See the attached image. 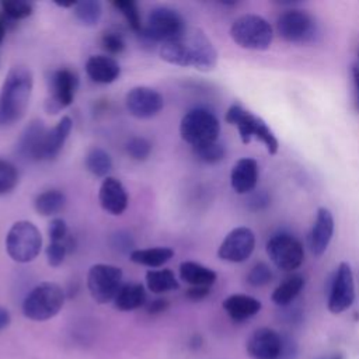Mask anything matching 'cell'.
I'll list each match as a JSON object with an SVG mask.
<instances>
[{
	"mask_svg": "<svg viewBox=\"0 0 359 359\" xmlns=\"http://www.w3.org/2000/svg\"><path fill=\"white\" fill-rule=\"evenodd\" d=\"M160 57L174 66L210 72L217 65V50L199 28H187L181 35L161 43Z\"/></svg>",
	"mask_w": 359,
	"mask_h": 359,
	"instance_id": "6da1fadb",
	"label": "cell"
},
{
	"mask_svg": "<svg viewBox=\"0 0 359 359\" xmlns=\"http://www.w3.org/2000/svg\"><path fill=\"white\" fill-rule=\"evenodd\" d=\"M34 77L28 67L14 66L6 74L0 91V125L20 121L29 104Z\"/></svg>",
	"mask_w": 359,
	"mask_h": 359,
	"instance_id": "7a4b0ae2",
	"label": "cell"
},
{
	"mask_svg": "<svg viewBox=\"0 0 359 359\" xmlns=\"http://www.w3.org/2000/svg\"><path fill=\"white\" fill-rule=\"evenodd\" d=\"M63 303V289L55 282H42L24 297L22 314L31 321H48L62 310Z\"/></svg>",
	"mask_w": 359,
	"mask_h": 359,
	"instance_id": "3957f363",
	"label": "cell"
},
{
	"mask_svg": "<svg viewBox=\"0 0 359 359\" xmlns=\"http://www.w3.org/2000/svg\"><path fill=\"white\" fill-rule=\"evenodd\" d=\"M226 122L237 126L240 139L243 143H250L252 139L259 140L266 147L269 154H275L279 149L278 139L273 132L268 128L264 119L252 115L250 111L244 109L241 105L234 104L226 112Z\"/></svg>",
	"mask_w": 359,
	"mask_h": 359,
	"instance_id": "277c9868",
	"label": "cell"
},
{
	"mask_svg": "<svg viewBox=\"0 0 359 359\" xmlns=\"http://www.w3.org/2000/svg\"><path fill=\"white\" fill-rule=\"evenodd\" d=\"M42 247V236L38 227L29 220L15 222L6 236V251L8 257L20 264L34 261Z\"/></svg>",
	"mask_w": 359,
	"mask_h": 359,
	"instance_id": "5b68a950",
	"label": "cell"
},
{
	"mask_svg": "<svg viewBox=\"0 0 359 359\" xmlns=\"http://www.w3.org/2000/svg\"><path fill=\"white\" fill-rule=\"evenodd\" d=\"M219 133V119L213 112L205 108H194L188 111L180 123V135L192 146V149L217 142Z\"/></svg>",
	"mask_w": 359,
	"mask_h": 359,
	"instance_id": "8992f818",
	"label": "cell"
},
{
	"mask_svg": "<svg viewBox=\"0 0 359 359\" xmlns=\"http://www.w3.org/2000/svg\"><path fill=\"white\" fill-rule=\"evenodd\" d=\"M231 39L244 49L265 50L271 46L273 31L271 24L257 14H244L230 27Z\"/></svg>",
	"mask_w": 359,
	"mask_h": 359,
	"instance_id": "52a82bcc",
	"label": "cell"
},
{
	"mask_svg": "<svg viewBox=\"0 0 359 359\" xmlns=\"http://www.w3.org/2000/svg\"><path fill=\"white\" fill-rule=\"evenodd\" d=\"M185 29V21L177 10L160 6L149 11L146 24L142 27L139 34L147 43H164L181 35Z\"/></svg>",
	"mask_w": 359,
	"mask_h": 359,
	"instance_id": "ba28073f",
	"label": "cell"
},
{
	"mask_svg": "<svg viewBox=\"0 0 359 359\" xmlns=\"http://www.w3.org/2000/svg\"><path fill=\"white\" fill-rule=\"evenodd\" d=\"M276 31L290 43H310L318 35V25L311 14L302 10H287L276 20Z\"/></svg>",
	"mask_w": 359,
	"mask_h": 359,
	"instance_id": "9c48e42d",
	"label": "cell"
},
{
	"mask_svg": "<svg viewBox=\"0 0 359 359\" xmlns=\"http://www.w3.org/2000/svg\"><path fill=\"white\" fill-rule=\"evenodd\" d=\"M122 269L111 264H95L87 273V289L91 297L100 303L107 304L114 302L122 286Z\"/></svg>",
	"mask_w": 359,
	"mask_h": 359,
	"instance_id": "30bf717a",
	"label": "cell"
},
{
	"mask_svg": "<svg viewBox=\"0 0 359 359\" xmlns=\"http://www.w3.org/2000/svg\"><path fill=\"white\" fill-rule=\"evenodd\" d=\"M266 254L273 265L282 271H294L304 261L302 243L290 234H276L266 243Z\"/></svg>",
	"mask_w": 359,
	"mask_h": 359,
	"instance_id": "8fae6325",
	"label": "cell"
},
{
	"mask_svg": "<svg viewBox=\"0 0 359 359\" xmlns=\"http://www.w3.org/2000/svg\"><path fill=\"white\" fill-rule=\"evenodd\" d=\"M79 80L74 72L69 69L55 70L49 79V95L45 101V111L56 115L67 108L76 95Z\"/></svg>",
	"mask_w": 359,
	"mask_h": 359,
	"instance_id": "7c38bea8",
	"label": "cell"
},
{
	"mask_svg": "<svg viewBox=\"0 0 359 359\" xmlns=\"http://www.w3.org/2000/svg\"><path fill=\"white\" fill-rule=\"evenodd\" d=\"M355 300V283L351 265L341 262L331 282L328 294V310L334 314L348 310Z\"/></svg>",
	"mask_w": 359,
	"mask_h": 359,
	"instance_id": "4fadbf2b",
	"label": "cell"
},
{
	"mask_svg": "<svg viewBox=\"0 0 359 359\" xmlns=\"http://www.w3.org/2000/svg\"><path fill=\"white\" fill-rule=\"evenodd\" d=\"M255 248L254 231L248 227L233 229L222 241L217 257L227 262H244Z\"/></svg>",
	"mask_w": 359,
	"mask_h": 359,
	"instance_id": "5bb4252c",
	"label": "cell"
},
{
	"mask_svg": "<svg viewBox=\"0 0 359 359\" xmlns=\"http://www.w3.org/2000/svg\"><path fill=\"white\" fill-rule=\"evenodd\" d=\"M128 112L137 119H149L156 116L164 107L163 95L154 88L137 86L128 91L125 97Z\"/></svg>",
	"mask_w": 359,
	"mask_h": 359,
	"instance_id": "9a60e30c",
	"label": "cell"
},
{
	"mask_svg": "<svg viewBox=\"0 0 359 359\" xmlns=\"http://www.w3.org/2000/svg\"><path fill=\"white\" fill-rule=\"evenodd\" d=\"M247 353L251 359H279L282 335L268 327L257 328L247 339Z\"/></svg>",
	"mask_w": 359,
	"mask_h": 359,
	"instance_id": "2e32d148",
	"label": "cell"
},
{
	"mask_svg": "<svg viewBox=\"0 0 359 359\" xmlns=\"http://www.w3.org/2000/svg\"><path fill=\"white\" fill-rule=\"evenodd\" d=\"M101 208L114 216L122 215L128 208V194L125 187L115 177H105L98 189Z\"/></svg>",
	"mask_w": 359,
	"mask_h": 359,
	"instance_id": "e0dca14e",
	"label": "cell"
},
{
	"mask_svg": "<svg viewBox=\"0 0 359 359\" xmlns=\"http://www.w3.org/2000/svg\"><path fill=\"white\" fill-rule=\"evenodd\" d=\"M334 234V217L330 209L318 208L314 224L310 231V250L314 257H321L330 245Z\"/></svg>",
	"mask_w": 359,
	"mask_h": 359,
	"instance_id": "ac0fdd59",
	"label": "cell"
},
{
	"mask_svg": "<svg viewBox=\"0 0 359 359\" xmlns=\"http://www.w3.org/2000/svg\"><path fill=\"white\" fill-rule=\"evenodd\" d=\"M46 128L41 121H32L22 132L17 149L18 153L32 161L42 160V146L46 135Z\"/></svg>",
	"mask_w": 359,
	"mask_h": 359,
	"instance_id": "d6986e66",
	"label": "cell"
},
{
	"mask_svg": "<svg viewBox=\"0 0 359 359\" xmlns=\"http://www.w3.org/2000/svg\"><path fill=\"white\" fill-rule=\"evenodd\" d=\"M231 188L236 194L251 192L258 182V163L251 157H243L236 161L230 174Z\"/></svg>",
	"mask_w": 359,
	"mask_h": 359,
	"instance_id": "ffe728a7",
	"label": "cell"
},
{
	"mask_svg": "<svg viewBox=\"0 0 359 359\" xmlns=\"http://www.w3.org/2000/svg\"><path fill=\"white\" fill-rule=\"evenodd\" d=\"M86 73L94 83L109 84L119 77L121 67L111 56L93 55L86 62Z\"/></svg>",
	"mask_w": 359,
	"mask_h": 359,
	"instance_id": "44dd1931",
	"label": "cell"
},
{
	"mask_svg": "<svg viewBox=\"0 0 359 359\" xmlns=\"http://www.w3.org/2000/svg\"><path fill=\"white\" fill-rule=\"evenodd\" d=\"M72 129L73 121L69 116H63L52 129L46 130L42 146V160H53L55 157H57Z\"/></svg>",
	"mask_w": 359,
	"mask_h": 359,
	"instance_id": "7402d4cb",
	"label": "cell"
},
{
	"mask_svg": "<svg viewBox=\"0 0 359 359\" xmlns=\"http://www.w3.org/2000/svg\"><path fill=\"white\" fill-rule=\"evenodd\" d=\"M222 306L229 317L237 323L251 318L261 310V302L258 299L241 293L226 297Z\"/></svg>",
	"mask_w": 359,
	"mask_h": 359,
	"instance_id": "603a6c76",
	"label": "cell"
},
{
	"mask_svg": "<svg viewBox=\"0 0 359 359\" xmlns=\"http://www.w3.org/2000/svg\"><path fill=\"white\" fill-rule=\"evenodd\" d=\"M147 294L142 283L129 282L121 286L118 294L114 299V304L119 311H133L146 304Z\"/></svg>",
	"mask_w": 359,
	"mask_h": 359,
	"instance_id": "cb8c5ba5",
	"label": "cell"
},
{
	"mask_svg": "<svg viewBox=\"0 0 359 359\" xmlns=\"http://www.w3.org/2000/svg\"><path fill=\"white\" fill-rule=\"evenodd\" d=\"M180 278L191 286L210 287L216 282L217 273L202 264L194 261H184L180 265Z\"/></svg>",
	"mask_w": 359,
	"mask_h": 359,
	"instance_id": "d4e9b609",
	"label": "cell"
},
{
	"mask_svg": "<svg viewBox=\"0 0 359 359\" xmlns=\"http://www.w3.org/2000/svg\"><path fill=\"white\" fill-rule=\"evenodd\" d=\"M174 257V250L170 247L140 248L129 252V259L137 265L149 268H160Z\"/></svg>",
	"mask_w": 359,
	"mask_h": 359,
	"instance_id": "484cf974",
	"label": "cell"
},
{
	"mask_svg": "<svg viewBox=\"0 0 359 359\" xmlns=\"http://www.w3.org/2000/svg\"><path fill=\"white\" fill-rule=\"evenodd\" d=\"M146 285L151 293L161 294L177 290L180 283L171 269H150L146 272Z\"/></svg>",
	"mask_w": 359,
	"mask_h": 359,
	"instance_id": "4316f807",
	"label": "cell"
},
{
	"mask_svg": "<svg viewBox=\"0 0 359 359\" xmlns=\"http://www.w3.org/2000/svg\"><path fill=\"white\" fill-rule=\"evenodd\" d=\"M65 205H66V196L59 189L43 191L34 201L35 210L41 216H53L60 210H63Z\"/></svg>",
	"mask_w": 359,
	"mask_h": 359,
	"instance_id": "83f0119b",
	"label": "cell"
},
{
	"mask_svg": "<svg viewBox=\"0 0 359 359\" xmlns=\"http://www.w3.org/2000/svg\"><path fill=\"white\" fill-rule=\"evenodd\" d=\"M304 287V278L300 275H293L285 279L273 292H272V302L278 306H287L290 304L297 294Z\"/></svg>",
	"mask_w": 359,
	"mask_h": 359,
	"instance_id": "f1b7e54d",
	"label": "cell"
},
{
	"mask_svg": "<svg viewBox=\"0 0 359 359\" xmlns=\"http://www.w3.org/2000/svg\"><path fill=\"white\" fill-rule=\"evenodd\" d=\"M73 14L84 27H94L98 24L102 15V6L98 0L77 1L73 7Z\"/></svg>",
	"mask_w": 359,
	"mask_h": 359,
	"instance_id": "f546056e",
	"label": "cell"
},
{
	"mask_svg": "<svg viewBox=\"0 0 359 359\" xmlns=\"http://www.w3.org/2000/svg\"><path fill=\"white\" fill-rule=\"evenodd\" d=\"M86 168L95 177H108V172L112 168V158L111 156L100 149H91L86 156Z\"/></svg>",
	"mask_w": 359,
	"mask_h": 359,
	"instance_id": "4dcf8cb0",
	"label": "cell"
},
{
	"mask_svg": "<svg viewBox=\"0 0 359 359\" xmlns=\"http://www.w3.org/2000/svg\"><path fill=\"white\" fill-rule=\"evenodd\" d=\"M112 6L119 10V13L125 17L126 22L129 24V27L133 31L140 32L142 31V21H140V14H139V8L137 4L132 0H114Z\"/></svg>",
	"mask_w": 359,
	"mask_h": 359,
	"instance_id": "1f68e13d",
	"label": "cell"
},
{
	"mask_svg": "<svg viewBox=\"0 0 359 359\" xmlns=\"http://www.w3.org/2000/svg\"><path fill=\"white\" fill-rule=\"evenodd\" d=\"M194 153L196 156L198 160H201L202 163L206 164H216L219 161H222L226 156V149L222 143L219 142H213L201 147L194 149Z\"/></svg>",
	"mask_w": 359,
	"mask_h": 359,
	"instance_id": "d6a6232c",
	"label": "cell"
},
{
	"mask_svg": "<svg viewBox=\"0 0 359 359\" xmlns=\"http://www.w3.org/2000/svg\"><path fill=\"white\" fill-rule=\"evenodd\" d=\"M18 182V171L15 165L0 158V196L11 192Z\"/></svg>",
	"mask_w": 359,
	"mask_h": 359,
	"instance_id": "836d02e7",
	"label": "cell"
},
{
	"mask_svg": "<svg viewBox=\"0 0 359 359\" xmlns=\"http://www.w3.org/2000/svg\"><path fill=\"white\" fill-rule=\"evenodd\" d=\"M3 13L11 20H22L32 14V4L24 0H1Z\"/></svg>",
	"mask_w": 359,
	"mask_h": 359,
	"instance_id": "e575fe53",
	"label": "cell"
},
{
	"mask_svg": "<svg viewBox=\"0 0 359 359\" xmlns=\"http://www.w3.org/2000/svg\"><path fill=\"white\" fill-rule=\"evenodd\" d=\"M125 149L130 158L137 161H144L151 153V143L146 137L135 136L128 140Z\"/></svg>",
	"mask_w": 359,
	"mask_h": 359,
	"instance_id": "d590c367",
	"label": "cell"
},
{
	"mask_svg": "<svg viewBox=\"0 0 359 359\" xmlns=\"http://www.w3.org/2000/svg\"><path fill=\"white\" fill-rule=\"evenodd\" d=\"M272 269L265 262H258L248 272L247 282L254 287H259L268 285L272 280Z\"/></svg>",
	"mask_w": 359,
	"mask_h": 359,
	"instance_id": "8d00e7d4",
	"label": "cell"
},
{
	"mask_svg": "<svg viewBox=\"0 0 359 359\" xmlns=\"http://www.w3.org/2000/svg\"><path fill=\"white\" fill-rule=\"evenodd\" d=\"M69 250L65 244V241H50L46 247V261L50 266H59L65 261Z\"/></svg>",
	"mask_w": 359,
	"mask_h": 359,
	"instance_id": "74e56055",
	"label": "cell"
},
{
	"mask_svg": "<svg viewBox=\"0 0 359 359\" xmlns=\"http://www.w3.org/2000/svg\"><path fill=\"white\" fill-rule=\"evenodd\" d=\"M101 43L102 48L112 55L121 53L125 49V41L118 32H105L101 38Z\"/></svg>",
	"mask_w": 359,
	"mask_h": 359,
	"instance_id": "f35d334b",
	"label": "cell"
},
{
	"mask_svg": "<svg viewBox=\"0 0 359 359\" xmlns=\"http://www.w3.org/2000/svg\"><path fill=\"white\" fill-rule=\"evenodd\" d=\"M48 234H49L50 241H65L66 237L69 236L66 222L60 217L52 219L48 226Z\"/></svg>",
	"mask_w": 359,
	"mask_h": 359,
	"instance_id": "ab89813d",
	"label": "cell"
},
{
	"mask_svg": "<svg viewBox=\"0 0 359 359\" xmlns=\"http://www.w3.org/2000/svg\"><path fill=\"white\" fill-rule=\"evenodd\" d=\"M114 245L121 251H129L133 247V241L129 234L118 233L114 236Z\"/></svg>",
	"mask_w": 359,
	"mask_h": 359,
	"instance_id": "60d3db41",
	"label": "cell"
},
{
	"mask_svg": "<svg viewBox=\"0 0 359 359\" xmlns=\"http://www.w3.org/2000/svg\"><path fill=\"white\" fill-rule=\"evenodd\" d=\"M296 356V345L290 338L282 337V352L279 359H294Z\"/></svg>",
	"mask_w": 359,
	"mask_h": 359,
	"instance_id": "b9f144b4",
	"label": "cell"
},
{
	"mask_svg": "<svg viewBox=\"0 0 359 359\" xmlns=\"http://www.w3.org/2000/svg\"><path fill=\"white\" fill-rule=\"evenodd\" d=\"M167 309H168V302L163 297L154 299L146 306V310H147L149 314H160V313L165 311Z\"/></svg>",
	"mask_w": 359,
	"mask_h": 359,
	"instance_id": "7bdbcfd3",
	"label": "cell"
},
{
	"mask_svg": "<svg viewBox=\"0 0 359 359\" xmlns=\"http://www.w3.org/2000/svg\"><path fill=\"white\" fill-rule=\"evenodd\" d=\"M209 290H210V287L191 286V287L187 290V296H188V299H191V300H194V302H198V300L205 299V297L209 294Z\"/></svg>",
	"mask_w": 359,
	"mask_h": 359,
	"instance_id": "ee69618b",
	"label": "cell"
},
{
	"mask_svg": "<svg viewBox=\"0 0 359 359\" xmlns=\"http://www.w3.org/2000/svg\"><path fill=\"white\" fill-rule=\"evenodd\" d=\"M10 323H11V316L8 310L0 306V331L6 330L10 325Z\"/></svg>",
	"mask_w": 359,
	"mask_h": 359,
	"instance_id": "f6af8a7d",
	"label": "cell"
},
{
	"mask_svg": "<svg viewBox=\"0 0 359 359\" xmlns=\"http://www.w3.org/2000/svg\"><path fill=\"white\" fill-rule=\"evenodd\" d=\"M352 77H353V84H355V90H356L358 107H359V66L352 67Z\"/></svg>",
	"mask_w": 359,
	"mask_h": 359,
	"instance_id": "bcb514c9",
	"label": "cell"
},
{
	"mask_svg": "<svg viewBox=\"0 0 359 359\" xmlns=\"http://www.w3.org/2000/svg\"><path fill=\"white\" fill-rule=\"evenodd\" d=\"M4 35H6V28H4V24L0 21V43L3 42Z\"/></svg>",
	"mask_w": 359,
	"mask_h": 359,
	"instance_id": "7dc6e473",
	"label": "cell"
},
{
	"mask_svg": "<svg viewBox=\"0 0 359 359\" xmlns=\"http://www.w3.org/2000/svg\"><path fill=\"white\" fill-rule=\"evenodd\" d=\"M331 359H342V356H341V355H335V356H332Z\"/></svg>",
	"mask_w": 359,
	"mask_h": 359,
	"instance_id": "c3c4849f",
	"label": "cell"
},
{
	"mask_svg": "<svg viewBox=\"0 0 359 359\" xmlns=\"http://www.w3.org/2000/svg\"><path fill=\"white\" fill-rule=\"evenodd\" d=\"M358 56H359V53H358Z\"/></svg>",
	"mask_w": 359,
	"mask_h": 359,
	"instance_id": "681fc988",
	"label": "cell"
}]
</instances>
